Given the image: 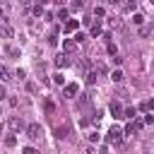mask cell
Returning <instances> with one entry per match:
<instances>
[{"label": "cell", "mask_w": 154, "mask_h": 154, "mask_svg": "<svg viewBox=\"0 0 154 154\" xmlns=\"http://www.w3.org/2000/svg\"><path fill=\"white\" fill-rule=\"evenodd\" d=\"M53 2H55V5H63V2H65V0H53Z\"/></svg>", "instance_id": "35"}, {"label": "cell", "mask_w": 154, "mask_h": 154, "mask_svg": "<svg viewBox=\"0 0 154 154\" xmlns=\"http://www.w3.org/2000/svg\"><path fill=\"white\" fill-rule=\"evenodd\" d=\"M53 63H55V67H65V65H70V58H67V53H58L53 58Z\"/></svg>", "instance_id": "5"}, {"label": "cell", "mask_w": 154, "mask_h": 154, "mask_svg": "<svg viewBox=\"0 0 154 154\" xmlns=\"http://www.w3.org/2000/svg\"><path fill=\"white\" fill-rule=\"evenodd\" d=\"M31 12H34V17H41V14H43V5H41V2H38V5H34V10H31Z\"/></svg>", "instance_id": "17"}, {"label": "cell", "mask_w": 154, "mask_h": 154, "mask_svg": "<svg viewBox=\"0 0 154 154\" xmlns=\"http://www.w3.org/2000/svg\"><path fill=\"white\" fill-rule=\"evenodd\" d=\"M135 130H137V125H135V120H130V123L125 125V135H132Z\"/></svg>", "instance_id": "15"}, {"label": "cell", "mask_w": 154, "mask_h": 154, "mask_svg": "<svg viewBox=\"0 0 154 154\" xmlns=\"http://www.w3.org/2000/svg\"><path fill=\"white\" fill-rule=\"evenodd\" d=\"M132 22H135L137 26H142V24H144V17H142V14H135V17H132Z\"/></svg>", "instance_id": "20"}, {"label": "cell", "mask_w": 154, "mask_h": 154, "mask_svg": "<svg viewBox=\"0 0 154 154\" xmlns=\"http://www.w3.org/2000/svg\"><path fill=\"white\" fill-rule=\"evenodd\" d=\"M140 111H144V113H147V111H154V99H149V101H144V103L140 106Z\"/></svg>", "instance_id": "12"}, {"label": "cell", "mask_w": 154, "mask_h": 154, "mask_svg": "<svg viewBox=\"0 0 154 154\" xmlns=\"http://www.w3.org/2000/svg\"><path fill=\"white\" fill-rule=\"evenodd\" d=\"M108 108H111V113H113V118H123V113H125V111H123V106H120L118 101H113V103H111Z\"/></svg>", "instance_id": "6"}, {"label": "cell", "mask_w": 154, "mask_h": 154, "mask_svg": "<svg viewBox=\"0 0 154 154\" xmlns=\"http://www.w3.org/2000/svg\"><path fill=\"white\" fill-rule=\"evenodd\" d=\"M84 7V0H72V10H82Z\"/></svg>", "instance_id": "26"}, {"label": "cell", "mask_w": 154, "mask_h": 154, "mask_svg": "<svg viewBox=\"0 0 154 154\" xmlns=\"http://www.w3.org/2000/svg\"><path fill=\"white\" fill-rule=\"evenodd\" d=\"M79 70H82V72H87V70H89V63H87V60H82V63H79Z\"/></svg>", "instance_id": "30"}, {"label": "cell", "mask_w": 154, "mask_h": 154, "mask_svg": "<svg viewBox=\"0 0 154 154\" xmlns=\"http://www.w3.org/2000/svg\"><path fill=\"white\" fill-rule=\"evenodd\" d=\"M91 36H101V24H99V22L91 24Z\"/></svg>", "instance_id": "14"}, {"label": "cell", "mask_w": 154, "mask_h": 154, "mask_svg": "<svg viewBox=\"0 0 154 154\" xmlns=\"http://www.w3.org/2000/svg\"><path fill=\"white\" fill-rule=\"evenodd\" d=\"M0 72H2V82H10V79H12V77H10V70H7V67H2Z\"/></svg>", "instance_id": "24"}, {"label": "cell", "mask_w": 154, "mask_h": 154, "mask_svg": "<svg viewBox=\"0 0 154 154\" xmlns=\"http://www.w3.org/2000/svg\"><path fill=\"white\" fill-rule=\"evenodd\" d=\"M99 140H101L99 132H91V135H89V142H99Z\"/></svg>", "instance_id": "32"}, {"label": "cell", "mask_w": 154, "mask_h": 154, "mask_svg": "<svg viewBox=\"0 0 154 154\" xmlns=\"http://www.w3.org/2000/svg\"><path fill=\"white\" fill-rule=\"evenodd\" d=\"M152 5H154V0H152Z\"/></svg>", "instance_id": "37"}, {"label": "cell", "mask_w": 154, "mask_h": 154, "mask_svg": "<svg viewBox=\"0 0 154 154\" xmlns=\"http://www.w3.org/2000/svg\"><path fill=\"white\" fill-rule=\"evenodd\" d=\"M103 14H106L103 7H96V10H94V17H103Z\"/></svg>", "instance_id": "29"}, {"label": "cell", "mask_w": 154, "mask_h": 154, "mask_svg": "<svg viewBox=\"0 0 154 154\" xmlns=\"http://www.w3.org/2000/svg\"><path fill=\"white\" fill-rule=\"evenodd\" d=\"M14 144H17V137L14 135H7L5 137V147H14Z\"/></svg>", "instance_id": "16"}, {"label": "cell", "mask_w": 154, "mask_h": 154, "mask_svg": "<svg viewBox=\"0 0 154 154\" xmlns=\"http://www.w3.org/2000/svg\"><path fill=\"white\" fill-rule=\"evenodd\" d=\"M5 53H7V55H19V51H17L14 46H7V48H5Z\"/></svg>", "instance_id": "23"}, {"label": "cell", "mask_w": 154, "mask_h": 154, "mask_svg": "<svg viewBox=\"0 0 154 154\" xmlns=\"http://www.w3.org/2000/svg\"><path fill=\"white\" fill-rule=\"evenodd\" d=\"M43 108H46L48 113H53V111H55V103H53V101H43Z\"/></svg>", "instance_id": "19"}, {"label": "cell", "mask_w": 154, "mask_h": 154, "mask_svg": "<svg viewBox=\"0 0 154 154\" xmlns=\"http://www.w3.org/2000/svg\"><path fill=\"white\" fill-rule=\"evenodd\" d=\"M75 41H77V43H82V41H87V34H82V31H77V34H75Z\"/></svg>", "instance_id": "21"}, {"label": "cell", "mask_w": 154, "mask_h": 154, "mask_svg": "<svg viewBox=\"0 0 154 154\" xmlns=\"http://www.w3.org/2000/svg\"><path fill=\"white\" fill-rule=\"evenodd\" d=\"M24 154H38V149H34V147H24Z\"/></svg>", "instance_id": "33"}, {"label": "cell", "mask_w": 154, "mask_h": 154, "mask_svg": "<svg viewBox=\"0 0 154 154\" xmlns=\"http://www.w3.org/2000/svg\"><path fill=\"white\" fill-rule=\"evenodd\" d=\"M132 2H135V0H130V5H132Z\"/></svg>", "instance_id": "36"}, {"label": "cell", "mask_w": 154, "mask_h": 154, "mask_svg": "<svg viewBox=\"0 0 154 154\" xmlns=\"http://www.w3.org/2000/svg\"><path fill=\"white\" fill-rule=\"evenodd\" d=\"M53 132H55V137H58V140L67 137V135H70V123H67V120H63L60 125L55 123V125H53Z\"/></svg>", "instance_id": "2"}, {"label": "cell", "mask_w": 154, "mask_h": 154, "mask_svg": "<svg viewBox=\"0 0 154 154\" xmlns=\"http://www.w3.org/2000/svg\"><path fill=\"white\" fill-rule=\"evenodd\" d=\"M96 82V72H87V84H94Z\"/></svg>", "instance_id": "25"}, {"label": "cell", "mask_w": 154, "mask_h": 154, "mask_svg": "<svg viewBox=\"0 0 154 154\" xmlns=\"http://www.w3.org/2000/svg\"><path fill=\"white\" fill-rule=\"evenodd\" d=\"M75 29H77V22H75V19H70V22L65 24V31H67V34H72Z\"/></svg>", "instance_id": "13"}, {"label": "cell", "mask_w": 154, "mask_h": 154, "mask_svg": "<svg viewBox=\"0 0 154 154\" xmlns=\"http://www.w3.org/2000/svg\"><path fill=\"white\" fill-rule=\"evenodd\" d=\"M26 137L29 140H38L41 137V125L38 123H29L26 125Z\"/></svg>", "instance_id": "4"}, {"label": "cell", "mask_w": 154, "mask_h": 154, "mask_svg": "<svg viewBox=\"0 0 154 154\" xmlns=\"http://www.w3.org/2000/svg\"><path fill=\"white\" fill-rule=\"evenodd\" d=\"M123 135H125V130H120L118 125H113V128L106 132V140H108L111 144H120V142H123Z\"/></svg>", "instance_id": "1"}, {"label": "cell", "mask_w": 154, "mask_h": 154, "mask_svg": "<svg viewBox=\"0 0 154 154\" xmlns=\"http://www.w3.org/2000/svg\"><path fill=\"white\" fill-rule=\"evenodd\" d=\"M123 118H135V108H125V113H123Z\"/></svg>", "instance_id": "28"}, {"label": "cell", "mask_w": 154, "mask_h": 154, "mask_svg": "<svg viewBox=\"0 0 154 154\" xmlns=\"http://www.w3.org/2000/svg\"><path fill=\"white\" fill-rule=\"evenodd\" d=\"M108 24H111V26H116V29H120V26H123V22H120L118 17H111V19H108Z\"/></svg>", "instance_id": "18"}, {"label": "cell", "mask_w": 154, "mask_h": 154, "mask_svg": "<svg viewBox=\"0 0 154 154\" xmlns=\"http://www.w3.org/2000/svg\"><path fill=\"white\" fill-rule=\"evenodd\" d=\"M63 48H65V53H72V51H77V41L75 38H65Z\"/></svg>", "instance_id": "7"}, {"label": "cell", "mask_w": 154, "mask_h": 154, "mask_svg": "<svg viewBox=\"0 0 154 154\" xmlns=\"http://www.w3.org/2000/svg\"><path fill=\"white\" fill-rule=\"evenodd\" d=\"M77 94V84H65V99H75Z\"/></svg>", "instance_id": "9"}, {"label": "cell", "mask_w": 154, "mask_h": 154, "mask_svg": "<svg viewBox=\"0 0 154 154\" xmlns=\"http://www.w3.org/2000/svg\"><path fill=\"white\" fill-rule=\"evenodd\" d=\"M7 128H10L12 132H19V130H24V120H22L19 116H10V118H7Z\"/></svg>", "instance_id": "3"}, {"label": "cell", "mask_w": 154, "mask_h": 154, "mask_svg": "<svg viewBox=\"0 0 154 154\" xmlns=\"http://www.w3.org/2000/svg\"><path fill=\"white\" fill-rule=\"evenodd\" d=\"M79 106H82V108L89 106V96H82V99H79Z\"/></svg>", "instance_id": "31"}, {"label": "cell", "mask_w": 154, "mask_h": 154, "mask_svg": "<svg viewBox=\"0 0 154 154\" xmlns=\"http://www.w3.org/2000/svg\"><path fill=\"white\" fill-rule=\"evenodd\" d=\"M67 14H70V12H67L65 7H63V10H58V19H67Z\"/></svg>", "instance_id": "27"}, {"label": "cell", "mask_w": 154, "mask_h": 154, "mask_svg": "<svg viewBox=\"0 0 154 154\" xmlns=\"http://www.w3.org/2000/svg\"><path fill=\"white\" fill-rule=\"evenodd\" d=\"M2 36L5 38H12V26L7 24V17H2Z\"/></svg>", "instance_id": "8"}, {"label": "cell", "mask_w": 154, "mask_h": 154, "mask_svg": "<svg viewBox=\"0 0 154 154\" xmlns=\"http://www.w3.org/2000/svg\"><path fill=\"white\" fill-rule=\"evenodd\" d=\"M123 77H125V75H123L120 70H113V72H111V79H113L116 84H118V82H123Z\"/></svg>", "instance_id": "11"}, {"label": "cell", "mask_w": 154, "mask_h": 154, "mask_svg": "<svg viewBox=\"0 0 154 154\" xmlns=\"http://www.w3.org/2000/svg\"><path fill=\"white\" fill-rule=\"evenodd\" d=\"M53 84H55V87H65V77H63L60 72H55V75H53Z\"/></svg>", "instance_id": "10"}, {"label": "cell", "mask_w": 154, "mask_h": 154, "mask_svg": "<svg viewBox=\"0 0 154 154\" xmlns=\"http://www.w3.org/2000/svg\"><path fill=\"white\" fill-rule=\"evenodd\" d=\"M106 51H108V55H118V51H116L113 43H106Z\"/></svg>", "instance_id": "22"}, {"label": "cell", "mask_w": 154, "mask_h": 154, "mask_svg": "<svg viewBox=\"0 0 154 154\" xmlns=\"http://www.w3.org/2000/svg\"><path fill=\"white\" fill-rule=\"evenodd\" d=\"M111 60H113V65H120V63H123V58H120V55H113Z\"/></svg>", "instance_id": "34"}]
</instances>
